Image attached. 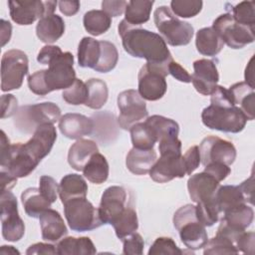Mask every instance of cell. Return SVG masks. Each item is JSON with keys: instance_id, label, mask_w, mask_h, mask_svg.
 <instances>
[{"instance_id": "6da1fadb", "label": "cell", "mask_w": 255, "mask_h": 255, "mask_svg": "<svg viewBox=\"0 0 255 255\" xmlns=\"http://www.w3.org/2000/svg\"><path fill=\"white\" fill-rule=\"evenodd\" d=\"M125 51L134 58L145 59L149 64L168 66L173 61L165 41L159 34L128 24L125 19L118 27Z\"/></svg>"}, {"instance_id": "7a4b0ae2", "label": "cell", "mask_w": 255, "mask_h": 255, "mask_svg": "<svg viewBox=\"0 0 255 255\" xmlns=\"http://www.w3.org/2000/svg\"><path fill=\"white\" fill-rule=\"evenodd\" d=\"M48 66V69L37 71L28 77L30 91L38 96H45L56 90H66L77 79L74 56L70 52L63 53Z\"/></svg>"}, {"instance_id": "3957f363", "label": "cell", "mask_w": 255, "mask_h": 255, "mask_svg": "<svg viewBox=\"0 0 255 255\" xmlns=\"http://www.w3.org/2000/svg\"><path fill=\"white\" fill-rule=\"evenodd\" d=\"M173 226L178 231L181 242L191 250H198L208 241L205 226L196 216L195 205L186 204L179 207L173 215Z\"/></svg>"}, {"instance_id": "277c9868", "label": "cell", "mask_w": 255, "mask_h": 255, "mask_svg": "<svg viewBox=\"0 0 255 255\" xmlns=\"http://www.w3.org/2000/svg\"><path fill=\"white\" fill-rule=\"evenodd\" d=\"M201 120L208 128L231 133L243 130L248 121L239 107L222 104L206 107L201 113Z\"/></svg>"}, {"instance_id": "5b68a950", "label": "cell", "mask_w": 255, "mask_h": 255, "mask_svg": "<svg viewBox=\"0 0 255 255\" xmlns=\"http://www.w3.org/2000/svg\"><path fill=\"white\" fill-rule=\"evenodd\" d=\"M154 24L162 39L170 46H185L191 41L194 29L175 16L167 6H159L153 13Z\"/></svg>"}, {"instance_id": "8992f818", "label": "cell", "mask_w": 255, "mask_h": 255, "mask_svg": "<svg viewBox=\"0 0 255 255\" xmlns=\"http://www.w3.org/2000/svg\"><path fill=\"white\" fill-rule=\"evenodd\" d=\"M63 204L66 220L73 231H90L104 224L101 220L99 209L86 197H75Z\"/></svg>"}, {"instance_id": "52a82bcc", "label": "cell", "mask_w": 255, "mask_h": 255, "mask_svg": "<svg viewBox=\"0 0 255 255\" xmlns=\"http://www.w3.org/2000/svg\"><path fill=\"white\" fill-rule=\"evenodd\" d=\"M15 127L22 132L29 133L39 126L54 125L61 119L60 108L51 102L23 106L15 115Z\"/></svg>"}, {"instance_id": "ba28073f", "label": "cell", "mask_w": 255, "mask_h": 255, "mask_svg": "<svg viewBox=\"0 0 255 255\" xmlns=\"http://www.w3.org/2000/svg\"><path fill=\"white\" fill-rule=\"evenodd\" d=\"M29 60L21 50L12 49L5 52L1 60V91L9 92L19 89L28 74Z\"/></svg>"}, {"instance_id": "9c48e42d", "label": "cell", "mask_w": 255, "mask_h": 255, "mask_svg": "<svg viewBox=\"0 0 255 255\" xmlns=\"http://www.w3.org/2000/svg\"><path fill=\"white\" fill-rule=\"evenodd\" d=\"M211 28L219 35L223 43L232 49H241L255 39L254 27L239 24L230 13L218 16Z\"/></svg>"}, {"instance_id": "30bf717a", "label": "cell", "mask_w": 255, "mask_h": 255, "mask_svg": "<svg viewBox=\"0 0 255 255\" xmlns=\"http://www.w3.org/2000/svg\"><path fill=\"white\" fill-rule=\"evenodd\" d=\"M168 74V66L146 63L138 73V94L143 100L157 101L161 99L167 90L165 77Z\"/></svg>"}, {"instance_id": "8fae6325", "label": "cell", "mask_w": 255, "mask_h": 255, "mask_svg": "<svg viewBox=\"0 0 255 255\" xmlns=\"http://www.w3.org/2000/svg\"><path fill=\"white\" fill-rule=\"evenodd\" d=\"M0 217L2 236L10 242L19 241L25 233V224L18 213L16 196L10 191H1Z\"/></svg>"}, {"instance_id": "7c38bea8", "label": "cell", "mask_w": 255, "mask_h": 255, "mask_svg": "<svg viewBox=\"0 0 255 255\" xmlns=\"http://www.w3.org/2000/svg\"><path fill=\"white\" fill-rule=\"evenodd\" d=\"M118 108L120 115L118 122L123 129L129 130L132 126L148 117L144 100L135 90H126L118 96Z\"/></svg>"}, {"instance_id": "4fadbf2b", "label": "cell", "mask_w": 255, "mask_h": 255, "mask_svg": "<svg viewBox=\"0 0 255 255\" xmlns=\"http://www.w3.org/2000/svg\"><path fill=\"white\" fill-rule=\"evenodd\" d=\"M57 4V1H8L11 19L18 25H31L37 19L55 14Z\"/></svg>"}, {"instance_id": "5bb4252c", "label": "cell", "mask_w": 255, "mask_h": 255, "mask_svg": "<svg viewBox=\"0 0 255 255\" xmlns=\"http://www.w3.org/2000/svg\"><path fill=\"white\" fill-rule=\"evenodd\" d=\"M200 163L204 166L210 162H221L231 165L236 158V148L231 141L218 136H206L200 142Z\"/></svg>"}, {"instance_id": "9a60e30c", "label": "cell", "mask_w": 255, "mask_h": 255, "mask_svg": "<svg viewBox=\"0 0 255 255\" xmlns=\"http://www.w3.org/2000/svg\"><path fill=\"white\" fill-rule=\"evenodd\" d=\"M40 163L25 147L24 143L17 142L10 146L7 160L1 165V169L8 171L16 178L28 176Z\"/></svg>"}, {"instance_id": "2e32d148", "label": "cell", "mask_w": 255, "mask_h": 255, "mask_svg": "<svg viewBox=\"0 0 255 255\" xmlns=\"http://www.w3.org/2000/svg\"><path fill=\"white\" fill-rule=\"evenodd\" d=\"M127 207V190L123 186L113 185L103 192L99 214L104 224H113V222L123 213Z\"/></svg>"}, {"instance_id": "e0dca14e", "label": "cell", "mask_w": 255, "mask_h": 255, "mask_svg": "<svg viewBox=\"0 0 255 255\" xmlns=\"http://www.w3.org/2000/svg\"><path fill=\"white\" fill-rule=\"evenodd\" d=\"M193 74L191 83L195 90L203 95H211L219 81V74L213 60L199 59L193 62Z\"/></svg>"}, {"instance_id": "ac0fdd59", "label": "cell", "mask_w": 255, "mask_h": 255, "mask_svg": "<svg viewBox=\"0 0 255 255\" xmlns=\"http://www.w3.org/2000/svg\"><path fill=\"white\" fill-rule=\"evenodd\" d=\"M148 173L150 178L158 183H164L176 177H184L186 169L182 155H160Z\"/></svg>"}, {"instance_id": "d6986e66", "label": "cell", "mask_w": 255, "mask_h": 255, "mask_svg": "<svg viewBox=\"0 0 255 255\" xmlns=\"http://www.w3.org/2000/svg\"><path fill=\"white\" fill-rule=\"evenodd\" d=\"M57 139V131L54 125L45 124L39 126L32 137L24 143L26 149L39 161L48 155Z\"/></svg>"}, {"instance_id": "ffe728a7", "label": "cell", "mask_w": 255, "mask_h": 255, "mask_svg": "<svg viewBox=\"0 0 255 255\" xmlns=\"http://www.w3.org/2000/svg\"><path fill=\"white\" fill-rule=\"evenodd\" d=\"M59 128L63 135L71 139H80L94 130L92 119L76 113H69L59 120Z\"/></svg>"}, {"instance_id": "44dd1931", "label": "cell", "mask_w": 255, "mask_h": 255, "mask_svg": "<svg viewBox=\"0 0 255 255\" xmlns=\"http://www.w3.org/2000/svg\"><path fill=\"white\" fill-rule=\"evenodd\" d=\"M218 187L219 182L204 171L190 175L187 180L189 196L195 203L214 197Z\"/></svg>"}, {"instance_id": "7402d4cb", "label": "cell", "mask_w": 255, "mask_h": 255, "mask_svg": "<svg viewBox=\"0 0 255 255\" xmlns=\"http://www.w3.org/2000/svg\"><path fill=\"white\" fill-rule=\"evenodd\" d=\"M42 238L48 242H57L68 234L67 226L61 214L49 208L39 217Z\"/></svg>"}, {"instance_id": "603a6c76", "label": "cell", "mask_w": 255, "mask_h": 255, "mask_svg": "<svg viewBox=\"0 0 255 255\" xmlns=\"http://www.w3.org/2000/svg\"><path fill=\"white\" fill-rule=\"evenodd\" d=\"M156 159L157 155L153 148L141 149L132 147L127 155L126 165L131 173L142 175L149 172Z\"/></svg>"}, {"instance_id": "cb8c5ba5", "label": "cell", "mask_w": 255, "mask_h": 255, "mask_svg": "<svg viewBox=\"0 0 255 255\" xmlns=\"http://www.w3.org/2000/svg\"><path fill=\"white\" fill-rule=\"evenodd\" d=\"M65 33V22L61 16L52 14L41 18L36 26L37 37L46 44L59 40Z\"/></svg>"}, {"instance_id": "d4e9b609", "label": "cell", "mask_w": 255, "mask_h": 255, "mask_svg": "<svg viewBox=\"0 0 255 255\" xmlns=\"http://www.w3.org/2000/svg\"><path fill=\"white\" fill-rule=\"evenodd\" d=\"M96 152H99V148L94 140L86 138L77 139L69 149L68 162L72 168L81 171Z\"/></svg>"}, {"instance_id": "484cf974", "label": "cell", "mask_w": 255, "mask_h": 255, "mask_svg": "<svg viewBox=\"0 0 255 255\" xmlns=\"http://www.w3.org/2000/svg\"><path fill=\"white\" fill-rule=\"evenodd\" d=\"M228 90L231 94L234 105L240 108L248 121L254 120V88H251L245 82H239L232 85Z\"/></svg>"}, {"instance_id": "4316f807", "label": "cell", "mask_w": 255, "mask_h": 255, "mask_svg": "<svg viewBox=\"0 0 255 255\" xmlns=\"http://www.w3.org/2000/svg\"><path fill=\"white\" fill-rule=\"evenodd\" d=\"M88 184L84 177L77 173L65 175L59 184V196L62 203L75 197H86Z\"/></svg>"}, {"instance_id": "83f0119b", "label": "cell", "mask_w": 255, "mask_h": 255, "mask_svg": "<svg viewBox=\"0 0 255 255\" xmlns=\"http://www.w3.org/2000/svg\"><path fill=\"white\" fill-rule=\"evenodd\" d=\"M221 220L229 227L238 231H245L251 225L254 218L253 208L247 205V203L232 207L224 211Z\"/></svg>"}, {"instance_id": "f1b7e54d", "label": "cell", "mask_w": 255, "mask_h": 255, "mask_svg": "<svg viewBox=\"0 0 255 255\" xmlns=\"http://www.w3.org/2000/svg\"><path fill=\"white\" fill-rule=\"evenodd\" d=\"M195 46L201 55L213 57L220 53L224 43L211 27H205L196 32Z\"/></svg>"}, {"instance_id": "f546056e", "label": "cell", "mask_w": 255, "mask_h": 255, "mask_svg": "<svg viewBox=\"0 0 255 255\" xmlns=\"http://www.w3.org/2000/svg\"><path fill=\"white\" fill-rule=\"evenodd\" d=\"M21 201L28 216L39 218L40 215L51 207V202L41 193L39 188L29 187L21 194Z\"/></svg>"}, {"instance_id": "4dcf8cb0", "label": "cell", "mask_w": 255, "mask_h": 255, "mask_svg": "<svg viewBox=\"0 0 255 255\" xmlns=\"http://www.w3.org/2000/svg\"><path fill=\"white\" fill-rule=\"evenodd\" d=\"M56 248L57 254L60 255H90L97 252L93 241L89 237H63Z\"/></svg>"}, {"instance_id": "1f68e13d", "label": "cell", "mask_w": 255, "mask_h": 255, "mask_svg": "<svg viewBox=\"0 0 255 255\" xmlns=\"http://www.w3.org/2000/svg\"><path fill=\"white\" fill-rule=\"evenodd\" d=\"M84 176L92 183L101 184L109 177V163L107 158L100 152L94 153L83 168Z\"/></svg>"}, {"instance_id": "d6a6232c", "label": "cell", "mask_w": 255, "mask_h": 255, "mask_svg": "<svg viewBox=\"0 0 255 255\" xmlns=\"http://www.w3.org/2000/svg\"><path fill=\"white\" fill-rule=\"evenodd\" d=\"M101 56L100 41L84 37L78 47V63L82 68L95 69Z\"/></svg>"}, {"instance_id": "836d02e7", "label": "cell", "mask_w": 255, "mask_h": 255, "mask_svg": "<svg viewBox=\"0 0 255 255\" xmlns=\"http://www.w3.org/2000/svg\"><path fill=\"white\" fill-rule=\"evenodd\" d=\"M144 123L150 128L157 141L166 137H176L178 135L179 126L171 119L153 115L151 117H147Z\"/></svg>"}, {"instance_id": "e575fe53", "label": "cell", "mask_w": 255, "mask_h": 255, "mask_svg": "<svg viewBox=\"0 0 255 255\" xmlns=\"http://www.w3.org/2000/svg\"><path fill=\"white\" fill-rule=\"evenodd\" d=\"M220 212H224L242 203H247L239 185L219 186L214 195Z\"/></svg>"}, {"instance_id": "d590c367", "label": "cell", "mask_w": 255, "mask_h": 255, "mask_svg": "<svg viewBox=\"0 0 255 255\" xmlns=\"http://www.w3.org/2000/svg\"><path fill=\"white\" fill-rule=\"evenodd\" d=\"M153 4V1L148 0L128 1L125 11V20L132 26H139L147 22Z\"/></svg>"}, {"instance_id": "8d00e7d4", "label": "cell", "mask_w": 255, "mask_h": 255, "mask_svg": "<svg viewBox=\"0 0 255 255\" xmlns=\"http://www.w3.org/2000/svg\"><path fill=\"white\" fill-rule=\"evenodd\" d=\"M83 24L89 34L100 36L110 29L112 18L103 10H90L85 13Z\"/></svg>"}, {"instance_id": "74e56055", "label": "cell", "mask_w": 255, "mask_h": 255, "mask_svg": "<svg viewBox=\"0 0 255 255\" xmlns=\"http://www.w3.org/2000/svg\"><path fill=\"white\" fill-rule=\"evenodd\" d=\"M86 86L88 88V99L85 106L93 110L103 108L109 98V90L106 82L93 78L87 81Z\"/></svg>"}, {"instance_id": "f35d334b", "label": "cell", "mask_w": 255, "mask_h": 255, "mask_svg": "<svg viewBox=\"0 0 255 255\" xmlns=\"http://www.w3.org/2000/svg\"><path fill=\"white\" fill-rule=\"evenodd\" d=\"M112 225L116 231L117 237L121 240L134 233L138 228V220L135 210L132 207L127 206Z\"/></svg>"}, {"instance_id": "ab89813d", "label": "cell", "mask_w": 255, "mask_h": 255, "mask_svg": "<svg viewBox=\"0 0 255 255\" xmlns=\"http://www.w3.org/2000/svg\"><path fill=\"white\" fill-rule=\"evenodd\" d=\"M129 131L133 147L141 149H151L157 141L156 137L145 123L135 124L131 127Z\"/></svg>"}, {"instance_id": "60d3db41", "label": "cell", "mask_w": 255, "mask_h": 255, "mask_svg": "<svg viewBox=\"0 0 255 255\" xmlns=\"http://www.w3.org/2000/svg\"><path fill=\"white\" fill-rule=\"evenodd\" d=\"M101 45V56L100 60L95 67L96 72L108 73L111 72L118 64L119 52L116 46L109 41H100Z\"/></svg>"}, {"instance_id": "b9f144b4", "label": "cell", "mask_w": 255, "mask_h": 255, "mask_svg": "<svg viewBox=\"0 0 255 255\" xmlns=\"http://www.w3.org/2000/svg\"><path fill=\"white\" fill-rule=\"evenodd\" d=\"M195 208L196 216L199 222L202 223L205 227H209L215 224L219 219V214L221 213L214 197L199 201L196 203Z\"/></svg>"}, {"instance_id": "7bdbcfd3", "label": "cell", "mask_w": 255, "mask_h": 255, "mask_svg": "<svg viewBox=\"0 0 255 255\" xmlns=\"http://www.w3.org/2000/svg\"><path fill=\"white\" fill-rule=\"evenodd\" d=\"M232 17L236 22L248 27H255V2L242 1L231 8Z\"/></svg>"}, {"instance_id": "ee69618b", "label": "cell", "mask_w": 255, "mask_h": 255, "mask_svg": "<svg viewBox=\"0 0 255 255\" xmlns=\"http://www.w3.org/2000/svg\"><path fill=\"white\" fill-rule=\"evenodd\" d=\"M202 5L203 2L200 0H172L170 10L177 17L191 18L201 11Z\"/></svg>"}, {"instance_id": "f6af8a7d", "label": "cell", "mask_w": 255, "mask_h": 255, "mask_svg": "<svg viewBox=\"0 0 255 255\" xmlns=\"http://www.w3.org/2000/svg\"><path fill=\"white\" fill-rule=\"evenodd\" d=\"M62 97L64 101L70 105H85L88 99V88L86 83L80 79H76L72 86L63 91Z\"/></svg>"}, {"instance_id": "bcb514c9", "label": "cell", "mask_w": 255, "mask_h": 255, "mask_svg": "<svg viewBox=\"0 0 255 255\" xmlns=\"http://www.w3.org/2000/svg\"><path fill=\"white\" fill-rule=\"evenodd\" d=\"M238 252V249L231 240L218 235H215V237L208 240L203 250L204 255L237 254Z\"/></svg>"}, {"instance_id": "7dc6e473", "label": "cell", "mask_w": 255, "mask_h": 255, "mask_svg": "<svg viewBox=\"0 0 255 255\" xmlns=\"http://www.w3.org/2000/svg\"><path fill=\"white\" fill-rule=\"evenodd\" d=\"M183 251L179 249L170 237H158L152 243L148 250V255H158V254H171V255H181Z\"/></svg>"}, {"instance_id": "c3c4849f", "label": "cell", "mask_w": 255, "mask_h": 255, "mask_svg": "<svg viewBox=\"0 0 255 255\" xmlns=\"http://www.w3.org/2000/svg\"><path fill=\"white\" fill-rule=\"evenodd\" d=\"M123 253L126 255H141L143 253L144 242L140 234L134 232L123 239Z\"/></svg>"}, {"instance_id": "681fc988", "label": "cell", "mask_w": 255, "mask_h": 255, "mask_svg": "<svg viewBox=\"0 0 255 255\" xmlns=\"http://www.w3.org/2000/svg\"><path fill=\"white\" fill-rule=\"evenodd\" d=\"M39 189L41 193L51 203H54L57 200V196L59 193V184L53 177L48 175H42L39 180Z\"/></svg>"}, {"instance_id": "f907efd6", "label": "cell", "mask_w": 255, "mask_h": 255, "mask_svg": "<svg viewBox=\"0 0 255 255\" xmlns=\"http://www.w3.org/2000/svg\"><path fill=\"white\" fill-rule=\"evenodd\" d=\"M158 150L160 155H181V141L178 137H166L160 139Z\"/></svg>"}, {"instance_id": "816d5d0a", "label": "cell", "mask_w": 255, "mask_h": 255, "mask_svg": "<svg viewBox=\"0 0 255 255\" xmlns=\"http://www.w3.org/2000/svg\"><path fill=\"white\" fill-rule=\"evenodd\" d=\"M183 162L186 169V174L190 175L200 164V154L197 145L189 147L186 152L182 155Z\"/></svg>"}, {"instance_id": "f5cc1de1", "label": "cell", "mask_w": 255, "mask_h": 255, "mask_svg": "<svg viewBox=\"0 0 255 255\" xmlns=\"http://www.w3.org/2000/svg\"><path fill=\"white\" fill-rule=\"evenodd\" d=\"M204 172L213 176L218 182L224 180L231 172L229 165L221 162H210L204 166Z\"/></svg>"}, {"instance_id": "db71d44e", "label": "cell", "mask_w": 255, "mask_h": 255, "mask_svg": "<svg viewBox=\"0 0 255 255\" xmlns=\"http://www.w3.org/2000/svg\"><path fill=\"white\" fill-rule=\"evenodd\" d=\"M63 54L61 48L59 46L47 45L44 46L37 56V61L42 65H49L55 59Z\"/></svg>"}, {"instance_id": "11a10c76", "label": "cell", "mask_w": 255, "mask_h": 255, "mask_svg": "<svg viewBox=\"0 0 255 255\" xmlns=\"http://www.w3.org/2000/svg\"><path fill=\"white\" fill-rule=\"evenodd\" d=\"M1 104V119L9 118L17 114L18 108V101L17 99L11 95H2L0 99Z\"/></svg>"}, {"instance_id": "9f6ffc18", "label": "cell", "mask_w": 255, "mask_h": 255, "mask_svg": "<svg viewBox=\"0 0 255 255\" xmlns=\"http://www.w3.org/2000/svg\"><path fill=\"white\" fill-rule=\"evenodd\" d=\"M127 5H128V2L124 0H120V1L105 0L102 2V9L112 18V17L121 16L123 13H125Z\"/></svg>"}, {"instance_id": "6f0895ef", "label": "cell", "mask_w": 255, "mask_h": 255, "mask_svg": "<svg viewBox=\"0 0 255 255\" xmlns=\"http://www.w3.org/2000/svg\"><path fill=\"white\" fill-rule=\"evenodd\" d=\"M254 240H255V234L254 232H243L236 240L235 246L238 249V251H241L243 253L247 254H253L254 253Z\"/></svg>"}, {"instance_id": "680465c9", "label": "cell", "mask_w": 255, "mask_h": 255, "mask_svg": "<svg viewBox=\"0 0 255 255\" xmlns=\"http://www.w3.org/2000/svg\"><path fill=\"white\" fill-rule=\"evenodd\" d=\"M168 74H170L177 81L182 83H190L191 75L177 62L171 61L168 65Z\"/></svg>"}, {"instance_id": "91938a15", "label": "cell", "mask_w": 255, "mask_h": 255, "mask_svg": "<svg viewBox=\"0 0 255 255\" xmlns=\"http://www.w3.org/2000/svg\"><path fill=\"white\" fill-rule=\"evenodd\" d=\"M27 255H41V254H57L56 246L49 243H35L26 250Z\"/></svg>"}, {"instance_id": "94428289", "label": "cell", "mask_w": 255, "mask_h": 255, "mask_svg": "<svg viewBox=\"0 0 255 255\" xmlns=\"http://www.w3.org/2000/svg\"><path fill=\"white\" fill-rule=\"evenodd\" d=\"M58 5L61 13L69 17L77 14L81 6L79 1H59Z\"/></svg>"}, {"instance_id": "6125c7cd", "label": "cell", "mask_w": 255, "mask_h": 255, "mask_svg": "<svg viewBox=\"0 0 255 255\" xmlns=\"http://www.w3.org/2000/svg\"><path fill=\"white\" fill-rule=\"evenodd\" d=\"M239 187L245 197L246 202L252 204L253 203V190H254V176L251 174L249 178L239 184Z\"/></svg>"}, {"instance_id": "be15d7a7", "label": "cell", "mask_w": 255, "mask_h": 255, "mask_svg": "<svg viewBox=\"0 0 255 255\" xmlns=\"http://www.w3.org/2000/svg\"><path fill=\"white\" fill-rule=\"evenodd\" d=\"M0 182H1V191L10 190L17 183V178L11 175L8 171L1 169L0 170Z\"/></svg>"}, {"instance_id": "e7e4bbea", "label": "cell", "mask_w": 255, "mask_h": 255, "mask_svg": "<svg viewBox=\"0 0 255 255\" xmlns=\"http://www.w3.org/2000/svg\"><path fill=\"white\" fill-rule=\"evenodd\" d=\"M0 27H1V46H5L11 38L12 34V25L9 21L4 19L0 20Z\"/></svg>"}, {"instance_id": "03108f58", "label": "cell", "mask_w": 255, "mask_h": 255, "mask_svg": "<svg viewBox=\"0 0 255 255\" xmlns=\"http://www.w3.org/2000/svg\"><path fill=\"white\" fill-rule=\"evenodd\" d=\"M253 57L250 59L246 69H245V83L249 85L251 88H254V81H253Z\"/></svg>"}, {"instance_id": "003e7915", "label": "cell", "mask_w": 255, "mask_h": 255, "mask_svg": "<svg viewBox=\"0 0 255 255\" xmlns=\"http://www.w3.org/2000/svg\"><path fill=\"white\" fill-rule=\"evenodd\" d=\"M0 253L1 254H20V252L15 249L13 246H7V245H3L0 249Z\"/></svg>"}]
</instances>
